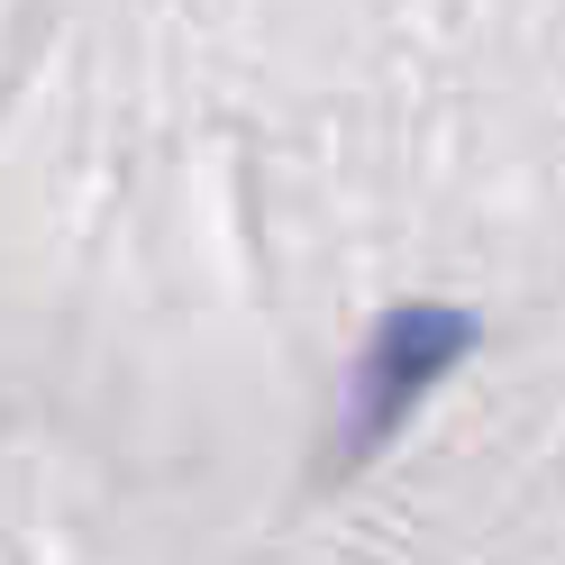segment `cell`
Segmentation results:
<instances>
[{
	"label": "cell",
	"mask_w": 565,
	"mask_h": 565,
	"mask_svg": "<svg viewBox=\"0 0 565 565\" xmlns=\"http://www.w3.org/2000/svg\"><path fill=\"white\" fill-rule=\"evenodd\" d=\"M475 356V310L456 301H402L383 310L374 338L347 365V411H338V466H365L374 447L402 438V419Z\"/></svg>",
	"instance_id": "obj_1"
}]
</instances>
